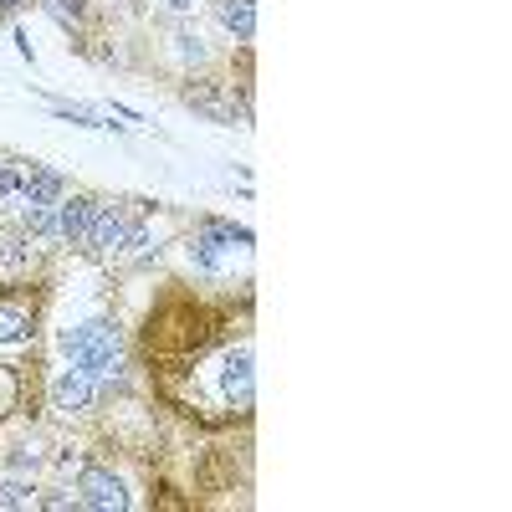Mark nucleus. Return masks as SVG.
Returning <instances> with one entry per match:
<instances>
[{
  "mask_svg": "<svg viewBox=\"0 0 512 512\" xmlns=\"http://www.w3.org/2000/svg\"><path fill=\"white\" fill-rule=\"evenodd\" d=\"M52 113H57V118H67V123H77V128H113V123L93 118L88 108H72V103H52Z\"/></svg>",
  "mask_w": 512,
  "mask_h": 512,
  "instance_id": "nucleus-12",
  "label": "nucleus"
},
{
  "mask_svg": "<svg viewBox=\"0 0 512 512\" xmlns=\"http://www.w3.org/2000/svg\"><path fill=\"white\" fill-rule=\"evenodd\" d=\"M93 400H98L93 374H82L77 364L57 374V384H52V405H57L62 415H82V410H93Z\"/></svg>",
  "mask_w": 512,
  "mask_h": 512,
  "instance_id": "nucleus-5",
  "label": "nucleus"
},
{
  "mask_svg": "<svg viewBox=\"0 0 512 512\" xmlns=\"http://www.w3.org/2000/svg\"><path fill=\"white\" fill-rule=\"evenodd\" d=\"M16 6H26V0H0V11H16Z\"/></svg>",
  "mask_w": 512,
  "mask_h": 512,
  "instance_id": "nucleus-16",
  "label": "nucleus"
},
{
  "mask_svg": "<svg viewBox=\"0 0 512 512\" xmlns=\"http://www.w3.org/2000/svg\"><path fill=\"white\" fill-rule=\"evenodd\" d=\"M185 103L195 113H205V118H216V123H241L246 118V108L236 103V93L226 88V82H195V88L185 93Z\"/></svg>",
  "mask_w": 512,
  "mask_h": 512,
  "instance_id": "nucleus-4",
  "label": "nucleus"
},
{
  "mask_svg": "<svg viewBox=\"0 0 512 512\" xmlns=\"http://www.w3.org/2000/svg\"><path fill=\"white\" fill-rule=\"evenodd\" d=\"M175 6H190V0H175Z\"/></svg>",
  "mask_w": 512,
  "mask_h": 512,
  "instance_id": "nucleus-17",
  "label": "nucleus"
},
{
  "mask_svg": "<svg viewBox=\"0 0 512 512\" xmlns=\"http://www.w3.org/2000/svg\"><path fill=\"white\" fill-rule=\"evenodd\" d=\"M0 507H31V487L26 482H6L0 487Z\"/></svg>",
  "mask_w": 512,
  "mask_h": 512,
  "instance_id": "nucleus-13",
  "label": "nucleus"
},
{
  "mask_svg": "<svg viewBox=\"0 0 512 512\" xmlns=\"http://www.w3.org/2000/svg\"><path fill=\"white\" fill-rule=\"evenodd\" d=\"M216 16H221V26L236 41H251L256 36V6H251V0H216Z\"/></svg>",
  "mask_w": 512,
  "mask_h": 512,
  "instance_id": "nucleus-8",
  "label": "nucleus"
},
{
  "mask_svg": "<svg viewBox=\"0 0 512 512\" xmlns=\"http://www.w3.org/2000/svg\"><path fill=\"white\" fill-rule=\"evenodd\" d=\"M67 354L82 374H93V379H113L123 369V349H118V333L108 323H82L67 333Z\"/></svg>",
  "mask_w": 512,
  "mask_h": 512,
  "instance_id": "nucleus-1",
  "label": "nucleus"
},
{
  "mask_svg": "<svg viewBox=\"0 0 512 512\" xmlns=\"http://www.w3.org/2000/svg\"><path fill=\"white\" fill-rule=\"evenodd\" d=\"M226 395H231V405H251V354L241 349L231 364H226Z\"/></svg>",
  "mask_w": 512,
  "mask_h": 512,
  "instance_id": "nucleus-9",
  "label": "nucleus"
},
{
  "mask_svg": "<svg viewBox=\"0 0 512 512\" xmlns=\"http://www.w3.org/2000/svg\"><path fill=\"white\" fill-rule=\"evenodd\" d=\"M82 246H93V251H123V246H144V236L128 226L118 210H108V205H98L93 210V226H88V236H82Z\"/></svg>",
  "mask_w": 512,
  "mask_h": 512,
  "instance_id": "nucleus-2",
  "label": "nucleus"
},
{
  "mask_svg": "<svg viewBox=\"0 0 512 512\" xmlns=\"http://www.w3.org/2000/svg\"><path fill=\"white\" fill-rule=\"evenodd\" d=\"M16 190L26 195V205H57V200H62V175H57V169L31 164L26 175H21V185H16Z\"/></svg>",
  "mask_w": 512,
  "mask_h": 512,
  "instance_id": "nucleus-6",
  "label": "nucleus"
},
{
  "mask_svg": "<svg viewBox=\"0 0 512 512\" xmlns=\"http://www.w3.org/2000/svg\"><path fill=\"white\" fill-rule=\"evenodd\" d=\"M93 200H57V236H67V241H82L88 236V226H93Z\"/></svg>",
  "mask_w": 512,
  "mask_h": 512,
  "instance_id": "nucleus-7",
  "label": "nucleus"
},
{
  "mask_svg": "<svg viewBox=\"0 0 512 512\" xmlns=\"http://www.w3.org/2000/svg\"><path fill=\"white\" fill-rule=\"evenodd\" d=\"M41 11H47L57 26H82V16H88L82 0H41Z\"/></svg>",
  "mask_w": 512,
  "mask_h": 512,
  "instance_id": "nucleus-10",
  "label": "nucleus"
},
{
  "mask_svg": "<svg viewBox=\"0 0 512 512\" xmlns=\"http://www.w3.org/2000/svg\"><path fill=\"white\" fill-rule=\"evenodd\" d=\"M77 502L82 507H98V512H123L128 507V492H123V482L113 477V472H103V466H88V472L77 477Z\"/></svg>",
  "mask_w": 512,
  "mask_h": 512,
  "instance_id": "nucleus-3",
  "label": "nucleus"
},
{
  "mask_svg": "<svg viewBox=\"0 0 512 512\" xmlns=\"http://www.w3.org/2000/svg\"><path fill=\"white\" fill-rule=\"evenodd\" d=\"M31 318L21 308H0V344H16V338H26Z\"/></svg>",
  "mask_w": 512,
  "mask_h": 512,
  "instance_id": "nucleus-11",
  "label": "nucleus"
},
{
  "mask_svg": "<svg viewBox=\"0 0 512 512\" xmlns=\"http://www.w3.org/2000/svg\"><path fill=\"white\" fill-rule=\"evenodd\" d=\"M11 461H16V472H26V466L36 472V466H41V451H36V446H16V456H11Z\"/></svg>",
  "mask_w": 512,
  "mask_h": 512,
  "instance_id": "nucleus-14",
  "label": "nucleus"
},
{
  "mask_svg": "<svg viewBox=\"0 0 512 512\" xmlns=\"http://www.w3.org/2000/svg\"><path fill=\"white\" fill-rule=\"evenodd\" d=\"M16 185H21V175H16L11 164H0V200H11V195H16Z\"/></svg>",
  "mask_w": 512,
  "mask_h": 512,
  "instance_id": "nucleus-15",
  "label": "nucleus"
}]
</instances>
